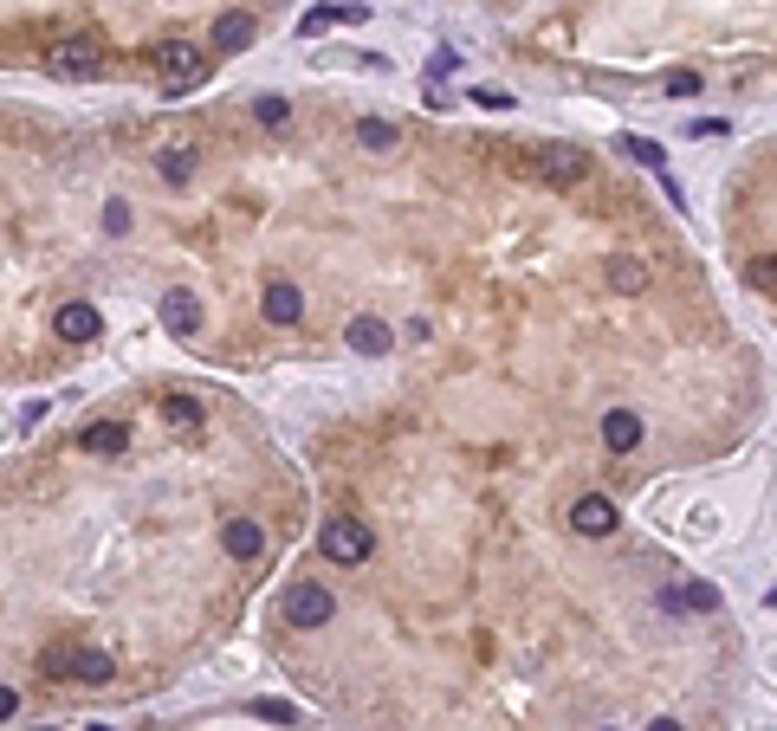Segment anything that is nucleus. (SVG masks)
<instances>
[{
	"label": "nucleus",
	"mask_w": 777,
	"mask_h": 731,
	"mask_svg": "<svg viewBox=\"0 0 777 731\" xmlns=\"http://www.w3.org/2000/svg\"><path fill=\"white\" fill-rule=\"evenodd\" d=\"M603 447L609 453H635L642 447V415H635V408H609L603 415Z\"/></svg>",
	"instance_id": "8"
},
{
	"label": "nucleus",
	"mask_w": 777,
	"mask_h": 731,
	"mask_svg": "<svg viewBox=\"0 0 777 731\" xmlns=\"http://www.w3.org/2000/svg\"><path fill=\"white\" fill-rule=\"evenodd\" d=\"M609 285H616V292H648V266H635V259H616V266H609Z\"/></svg>",
	"instance_id": "18"
},
{
	"label": "nucleus",
	"mask_w": 777,
	"mask_h": 731,
	"mask_svg": "<svg viewBox=\"0 0 777 731\" xmlns=\"http://www.w3.org/2000/svg\"><path fill=\"white\" fill-rule=\"evenodd\" d=\"M65 667H72V647H46V654H39V673H46V680H65Z\"/></svg>",
	"instance_id": "23"
},
{
	"label": "nucleus",
	"mask_w": 777,
	"mask_h": 731,
	"mask_svg": "<svg viewBox=\"0 0 777 731\" xmlns=\"http://www.w3.org/2000/svg\"><path fill=\"white\" fill-rule=\"evenodd\" d=\"M65 680H85V686H111V680H117V660L104 654V647H72V667H65Z\"/></svg>",
	"instance_id": "7"
},
{
	"label": "nucleus",
	"mask_w": 777,
	"mask_h": 731,
	"mask_svg": "<svg viewBox=\"0 0 777 731\" xmlns=\"http://www.w3.org/2000/svg\"><path fill=\"white\" fill-rule=\"evenodd\" d=\"M13 712H20V693H13V686H0V719H13Z\"/></svg>",
	"instance_id": "29"
},
{
	"label": "nucleus",
	"mask_w": 777,
	"mask_h": 731,
	"mask_svg": "<svg viewBox=\"0 0 777 731\" xmlns=\"http://www.w3.org/2000/svg\"><path fill=\"white\" fill-rule=\"evenodd\" d=\"M91 731H111V725H91Z\"/></svg>",
	"instance_id": "31"
},
{
	"label": "nucleus",
	"mask_w": 777,
	"mask_h": 731,
	"mask_svg": "<svg viewBox=\"0 0 777 731\" xmlns=\"http://www.w3.org/2000/svg\"><path fill=\"white\" fill-rule=\"evenodd\" d=\"M52 330H59L65 343H98V330H104V317L91 311V305H59V317H52Z\"/></svg>",
	"instance_id": "9"
},
{
	"label": "nucleus",
	"mask_w": 777,
	"mask_h": 731,
	"mask_svg": "<svg viewBox=\"0 0 777 731\" xmlns=\"http://www.w3.org/2000/svg\"><path fill=\"white\" fill-rule=\"evenodd\" d=\"M149 65L162 72V85H169V91H188V85H201V78H208V59H201L188 39H162V46L149 52Z\"/></svg>",
	"instance_id": "2"
},
{
	"label": "nucleus",
	"mask_w": 777,
	"mask_h": 731,
	"mask_svg": "<svg viewBox=\"0 0 777 731\" xmlns=\"http://www.w3.org/2000/svg\"><path fill=\"white\" fill-rule=\"evenodd\" d=\"M357 143L383 156V149H395V123H383V117H363V123H357Z\"/></svg>",
	"instance_id": "17"
},
{
	"label": "nucleus",
	"mask_w": 777,
	"mask_h": 731,
	"mask_svg": "<svg viewBox=\"0 0 777 731\" xmlns=\"http://www.w3.org/2000/svg\"><path fill=\"white\" fill-rule=\"evenodd\" d=\"M253 719H279V725H292V706H285V699H253Z\"/></svg>",
	"instance_id": "25"
},
{
	"label": "nucleus",
	"mask_w": 777,
	"mask_h": 731,
	"mask_svg": "<svg viewBox=\"0 0 777 731\" xmlns=\"http://www.w3.org/2000/svg\"><path fill=\"white\" fill-rule=\"evenodd\" d=\"M104 233H130V201H111V208H104Z\"/></svg>",
	"instance_id": "26"
},
{
	"label": "nucleus",
	"mask_w": 777,
	"mask_h": 731,
	"mask_svg": "<svg viewBox=\"0 0 777 731\" xmlns=\"http://www.w3.org/2000/svg\"><path fill=\"white\" fill-rule=\"evenodd\" d=\"M324 26H331V7H311L305 20H298V33H324Z\"/></svg>",
	"instance_id": "28"
},
{
	"label": "nucleus",
	"mask_w": 777,
	"mask_h": 731,
	"mask_svg": "<svg viewBox=\"0 0 777 731\" xmlns=\"http://www.w3.org/2000/svg\"><path fill=\"white\" fill-rule=\"evenodd\" d=\"M467 104H480V110H512V91H493V85H473V91H467Z\"/></svg>",
	"instance_id": "24"
},
{
	"label": "nucleus",
	"mask_w": 777,
	"mask_h": 731,
	"mask_svg": "<svg viewBox=\"0 0 777 731\" xmlns=\"http://www.w3.org/2000/svg\"><path fill=\"white\" fill-rule=\"evenodd\" d=\"M46 65H52L59 78H98V52H91L85 39H65V46H52Z\"/></svg>",
	"instance_id": "6"
},
{
	"label": "nucleus",
	"mask_w": 777,
	"mask_h": 731,
	"mask_svg": "<svg viewBox=\"0 0 777 731\" xmlns=\"http://www.w3.org/2000/svg\"><path fill=\"white\" fill-rule=\"evenodd\" d=\"M350 350H357V356H389V324L370 317V311L350 317Z\"/></svg>",
	"instance_id": "11"
},
{
	"label": "nucleus",
	"mask_w": 777,
	"mask_h": 731,
	"mask_svg": "<svg viewBox=\"0 0 777 731\" xmlns=\"http://www.w3.org/2000/svg\"><path fill=\"white\" fill-rule=\"evenodd\" d=\"M318 550L331 563H363L376 550V537H370V524H363V518H331V524H324V537H318Z\"/></svg>",
	"instance_id": "3"
},
{
	"label": "nucleus",
	"mask_w": 777,
	"mask_h": 731,
	"mask_svg": "<svg viewBox=\"0 0 777 731\" xmlns=\"http://www.w3.org/2000/svg\"><path fill=\"white\" fill-rule=\"evenodd\" d=\"M648 731H680V725H674V719H654V725H648Z\"/></svg>",
	"instance_id": "30"
},
{
	"label": "nucleus",
	"mask_w": 777,
	"mask_h": 731,
	"mask_svg": "<svg viewBox=\"0 0 777 731\" xmlns=\"http://www.w3.org/2000/svg\"><path fill=\"white\" fill-rule=\"evenodd\" d=\"M156 175H162V182H188V175H195V149H188V143H169V149L156 156Z\"/></svg>",
	"instance_id": "16"
},
{
	"label": "nucleus",
	"mask_w": 777,
	"mask_h": 731,
	"mask_svg": "<svg viewBox=\"0 0 777 731\" xmlns=\"http://www.w3.org/2000/svg\"><path fill=\"white\" fill-rule=\"evenodd\" d=\"M266 317H272V324H298V317H305V292L285 285V279H272L266 285Z\"/></svg>",
	"instance_id": "12"
},
{
	"label": "nucleus",
	"mask_w": 777,
	"mask_h": 731,
	"mask_svg": "<svg viewBox=\"0 0 777 731\" xmlns=\"http://www.w3.org/2000/svg\"><path fill=\"white\" fill-rule=\"evenodd\" d=\"M279 615H285L292 628H324V622H337V596H331L324 583H285Z\"/></svg>",
	"instance_id": "1"
},
{
	"label": "nucleus",
	"mask_w": 777,
	"mask_h": 731,
	"mask_svg": "<svg viewBox=\"0 0 777 731\" xmlns=\"http://www.w3.org/2000/svg\"><path fill=\"white\" fill-rule=\"evenodd\" d=\"M221 544H227V557H240V563H253V557H259V550H266V531H259V524H253V518H234V524H227V531H221Z\"/></svg>",
	"instance_id": "13"
},
{
	"label": "nucleus",
	"mask_w": 777,
	"mask_h": 731,
	"mask_svg": "<svg viewBox=\"0 0 777 731\" xmlns=\"http://www.w3.org/2000/svg\"><path fill=\"white\" fill-rule=\"evenodd\" d=\"M253 117L266 123V130H285V123H292V104H285V98H259V104H253Z\"/></svg>",
	"instance_id": "21"
},
{
	"label": "nucleus",
	"mask_w": 777,
	"mask_h": 731,
	"mask_svg": "<svg viewBox=\"0 0 777 731\" xmlns=\"http://www.w3.org/2000/svg\"><path fill=\"white\" fill-rule=\"evenodd\" d=\"M616 149L629 162H642V169H661V143H648V136H616Z\"/></svg>",
	"instance_id": "19"
},
{
	"label": "nucleus",
	"mask_w": 777,
	"mask_h": 731,
	"mask_svg": "<svg viewBox=\"0 0 777 731\" xmlns=\"http://www.w3.org/2000/svg\"><path fill=\"white\" fill-rule=\"evenodd\" d=\"M570 531L577 537H609L616 531V505H609L603 492H583V499L570 505Z\"/></svg>",
	"instance_id": "5"
},
{
	"label": "nucleus",
	"mask_w": 777,
	"mask_h": 731,
	"mask_svg": "<svg viewBox=\"0 0 777 731\" xmlns=\"http://www.w3.org/2000/svg\"><path fill=\"white\" fill-rule=\"evenodd\" d=\"M667 91H674V98H700V72H674Z\"/></svg>",
	"instance_id": "27"
},
{
	"label": "nucleus",
	"mask_w": 777,
	"mask_h": 731,
	"mask_svg": "<svg viewBox=\"0 0 777 731\" xmlns=\"http://www.w3.org/2000/svg\"><path fill=\"white\" fill-rule=\"evenodd\" d=\"M674 596H680V609H700V615L719 609V589L713 583H687V589H674Z\"/></svg>",
	"instance_id": "20"
},
{
	"label": "nucleus",
	"mask_w": 777,
	"mask_h": 731,
	"mask_svg": "<svg viewBox=\"0 0 777 731\" xmlns=\"http://www.w3.org/2000/svg\"><path fill=\"white\" fill-rule=\"evenodd\" d=\"M603 731H609V725H603Z\"/></svg>",
	"instance_id": "32"
},
{
	"label": "nucleus",
	"mask_w": 777,
	"mask_h": 731,
	"mask_svg": "<svg viewBox=\"0 0 777 731\" xmlns=\"http://www.w3.org/2000/svg\"><path fill=\"white\" fill-rule=\"evenodd\" d=\"M78 447H85V453H124L130 447V427L124 421H98V427L78 434Z\"/></svg>",
	"instance_id": "15"
},
{
	"label": "nucleus",
	"mask_w": 777,
	"mask_h": 731,
	"mask_svg": "<svg viewBox=\"0 0 777 731\" xmlns=\"http://www.w3.org/2000/svg\"><path fill=\"white\" fill-rule=\"evenodd\" d=\"M162 415H169L175 427H195V421H201V408L188 402V395H169V402H162Z\"/></svg>",
	"instance_id": "22"
},
{
	"label": "nucleus",
	"mask_w": 777,
	"mask_h": 731,
	"mask_svg": "<svg viewBox=\"0 0 777 731\" xmlns=\"http://www.w3.org/2000/svg\"><path fill=\"white\" fill-rule=\"evenodd\" d=\"M253 13H221L214 20V52H240V46H253Z\"/></svg>",
	"instance_id": "14"
},
{
	"label": "nucleus",
	"mask_w": 777,
	"mask_h": 731,
	"mask_svg": "<svg viewBox=\"0 0 777 731\" xmlns=\"http://www.w3.org/2000/svg\"><path fill=\"white\" fill-rule=\"evenodd\" d=\"M538 175L551 188H577L583 175H590V156L583 149H570V143H551V149H538Z\"/></svg>",
	"instance_id": "4"
},
{
	"label": "nucleus",
	"mask_w": 777,
	"mask_h": 731,
	"mask_svg": "<svg viewBox=\"0 0 777 731\" xmlns=\"http://www.w3.org/2000/svg\"><path fill=\"white\" fill-rule=\"evenodd\" d=\"M162 324H169L175 337H195V330H201V305H195V292H162Z\"/></svg>",
	"instance_id": "10"
}]
</instances>
